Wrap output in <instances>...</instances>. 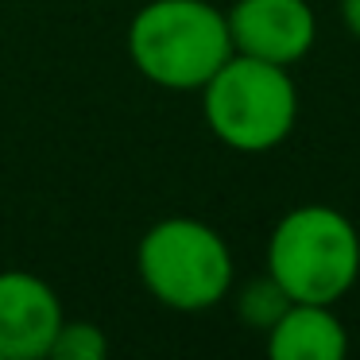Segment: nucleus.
<instances>
[{"mask_svg": "<svg viewBox=\"0 0 360 360\" xmlns=\"http://www.w3.org/2000/svg\"><path fill=\"white\" fill-rule=\"evenodd\" d=\"M198 94H202V112L210 132L233 151L264 155L295 132L298 89L287 66L233 51L225 66Z\"/></svg>", "mask_w": 360, "mask_h": 360, "instance_id": "7ed1b4c3", "label": "nucleus"}, {"mask_svg": "<svg viewBox=\"0 0 360 360\" xmlns=\"http://www.w3.org/2000/svg\"><path fill=\"white\" fill-rule=\"evenodd\" d=\"M341 16H345V27L360 39V0H341Z\"/></svg>", "mask_w": 360, "mask_h": 360, "instance_id": "9d476101", "label": "nucleus"}, {"mask_svg": "<svg viewBox=\"0 0 360 360\" xmlns=\"http://www.w3.org/2000/svg\"><path fill=\"white\" fill-rule=\"evenodd\" d=\"M267 275L290 302L337 306L360 275V233L333 205H295L267 240Z\"/></svg>", "mask_w": 360, "mask_h": 360, "instance_id": "f03ea898", "label": "nucleus"}, {"mask_svg": "<svg viewBox=\"0 0 360 360\" xmlns=\"http://www.w3.org/2000/svg\"><path fill=\"white\" fill-rule=\"evenodd\" d=\"M105 352H109V337H105L101 326H94V321H63L47 356H55V360H105Z\"/></svg>", "mask_w": 360, "mask_h": 360, "instance_id": "6e6552de", "label": "nucleus"}, {"mask_svg": "<svg viewBox=\"0 0 360 360\" xmlns=\"http://www.w3.org/2000/svg\"><path fill=\"white\" fill-rule=\"evenodd\" d=\"M136 70L163 89H202L233 55L229 20L205 0H151L128 24Z\"/></svg>", "mask_w": 360, "mask_h": 360, "instance_id": "f257e3e1", "label": "nucleus"}, {"mask_svg": "<svg viewBox=\"0 0 360 360\" xmlns=\"http://www.w3.org/2000/svg\"><path fill=\"white\" fill-rule=\"evenodd\" d=\"M267 333V356L275 360H341L349 352V333L333 306L290 302Z\"/></svg>", "mask_w": 360, "mask_h": 360, "instance_id": "0eeeda50", "label": "nucleus"}, {"mask_svg": "<svg viewBox=\"0 0 360 360\" xmlns=\"http://www.w3.org/2000/svg\"><path fill=\"white\" fill-rule=\"evenodd\" d=\"M225 20L236 55L264 58L287 70L302 63L318 39V16L306 0H236Z\"/></svg>", "mask_w": 360, "mask_h": 360, "instance_id": "39448f33", "label": "nucleus"}, {"mask_svg": "<svg viewBox=\"0 0 360 360\" xmlns=\"http://www.w3.org/2000/svg\"><path fill=\"white\" fill-rule=\"evenodd\" d=\"M63 302L32 271H0V360H39L63 326Z\"/></svg>", "mask_w": 360, "mask_h": 360, "instance_id": "423d86ee", "label": "nucleus"}, {"mask_svg": "<svg viewBox=\"0 0 360 360\" xmlns=\"http://www.w3.org/2000/svg\"><path fill=\"white\" fill-rule=\"evenodd\" d=\"M143 287L171 310L198 314L217 306L233 287V252L225 236L198 217H167L136 248Z\"/></svg>", "mask_w": 360, "mask_h": 360, "instance_id": "20e7f679", "label": "nucleus"}, {"mask_svg": "<svg viewBox=\"0 0 360 360\" xmlns=\"http://www.w3.org/2000/svg\"><path fill=\"white\" fill-rule=\"evenodd\" d=\"M287 306H290V298L283 295V287L271 279V275H264V279H256L252 287H244L240 318L248 321V326H256V329H267Z\"/></svg>", "mask_w": 360, "mask_h": 360, "instance_id": "1a4fd4ad", "label": "nucleus"}]
</instances>
